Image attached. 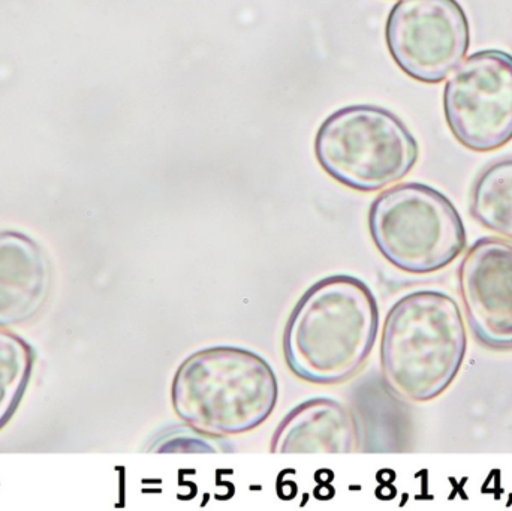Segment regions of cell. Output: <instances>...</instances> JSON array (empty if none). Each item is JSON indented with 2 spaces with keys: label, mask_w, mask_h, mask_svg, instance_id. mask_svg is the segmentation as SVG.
<instances>
[{
  "label": "cell",
  "mask_w": 512,
  "mask_h": 511,
  "mask_svg": "<svg viewBox=\"0 0 512 511\" xmlns=\"http://www.w3.org/2000/svg\"><path fill=\"white\" fill-rule=\"evenodd\" d=\"M471 215L487 230L512 240V159L490 165L478 177Z\"/></svg>",
  "instance_id": "8fae6325"
},
{
  "label": "cell",
  "mask_w": 512,
  "mask_h": 511,
  "mask_svg": "<svg viewBox=\"0 0 512 511\" xmlns=\"http://www.w3.org/2000/svg\"><path fill=\"white\" fill-rule=\"evenodd\" d=\"M459 291L477 341L492 350H512V243L477 240L460 264Z\"/></svg>",
  "instance_id": "ba28073f"
},
{
  "label": "cell",
  "mask_w": 512,
  "mask_h": 511,
  "mask_svg": "<svg viewBox=\"0 0 512 511\" xmlns=\"http://www.w3.org/2000/svg\"><path fill=\"white\" fill-rule=\"evenodd\" d=\"M360 429L349 408L313 398L289 411L274 431L273 455H349L358 452Z\"/></svg>",
  "instance_id": "9c48e42d"
},
{
  "label": "cell",
  "mask_w": 512,
  "mask_h": 511,
  "mask_svg": "<svg viewBox=\"0 0 512 511\" xmlns=\"http://www.w3.org/2000/svg\"><path fill=\"white\" fill-rule=\"evenodd\" d=\"M444 111L456 140L474 152H493L512 140V56L484 50L453 71Z\"/></svg>",
  "instance_id": "8992f818"
},
{
  "label": "cell",
  "mask_w": 512,
  "mask_h": 511,
  "mask_svg": "<svg viewBox=\"0 0 512 511\" xmlns=\"http://www.w3.org/2000/svg\"><path fill=\"white\" fill-rule=\"evenodd\" d=\"M387 45L400 69L421 83L444 81L469 50V23L457 0H400L388 15Z\"/></svg>",
  "instance_id": "52a82bcc"
},
{
  "label": "cell",
  "mask_w": 512,
  "mask_h": 511,
  "mask_svg": "<svg viewBox=\"0 0 512 511\" xmlns=\"http://www.w3.org/2000/svg\"><path fill=\"white\" fill-rule=\"evenodd\" d=\"M33 365L32 347L15 333L0 329V429L17 411L29 386Z\"/></svg>",
  "instance_id": "7c38bea8"
},
{
  "label": "cell",
  "mask_w": 512,
  "mask_h": 511,
  "mask_svg": "<svg viewBox=\"0 0 512 511\" xmlns=\"http://www.w3.org/2000/svg\"><path fill=\"white\" fill-rule=\"evenodd\" d=\"M50 290V261L41 245L21 231L0 230V327L35 318Z\"/></svg>",
  "instance_id": "30bf717a"
},
{
  "label": "cell",
  "mask_w": 512,
  "mask_h": 511,
  "mask_svg": "<svg viewBox=\"0 0 512 511\" xmlns=\"http://www.w3.org/2000/svg\"><path fill=\"white\" fill-rule=\"evenodd\" d=\"M369 231L379 254L411 275L439 272L466 248L456 207L423 183H403L378 195L370 206Z\"/></svg>",
  "instance_id": "5b68a950"
},
{
  "label": "cell",
  "mask_w": 512,
  "mask_h": 511,
  "mask_svg": "<svg viewBox=\"0 0 512 511\" xmlns=\"http://www.w3.org/2000/svg\"><path fill=\"white\" fill-rule=\"evenodd\" d=\"M279 381L267 360L248 348L218 345L183 360L171 384L174 413L207 437L246 434L273 414Z\"/></svg>",
  "instance_id": "3957f363"
},
{
  "label": "cell",
  "mask_w": 512,
  "mask_h": 511,
  "mask_svg": "<svg viewBox=\"0 0 512 511\" xmlns=\"http://www.w3.org/2000/svg\"><path fill=\"white\" fill-rule=\"evenodd\" d=\"M322 170L346 188L378 192L405 179L418 161V143L387 108L349 105L334 111L316 132Z\"/></svg>",
  "instance_id": "277c9868"
},
{
  "label": "cell",
  "mask_w": 512,
  "mask_h": 511,
  "mask_svg": "<svg viewBox=\"0 0 512 511\" xmlns=\"http://www.w3.org/2000/svg\"><path fill=\"white\" fill-rule=\"evenodd\" d=\"M378 330V302L369 285L351 275L327 276L292 309L283 332V357L300 380L336 386L360 371Z\"/></svg>",
  "instance_id": "6da1fadb"
},
{
  "label": "cell",
  "mask_w": 512,
  "mask_h": 511,
  "mask_svg": "<svg viewBox=\"0 0 512 511\" xmlns=\"http://www.w3.org/2000/svg\"><path fill=\"white\" fill-rule=\"evenodd\" d=\"M468 350L465 320L456 300L421 290L397 300L382 327L381 371L391 393L430 402L453 384Z\"/></svg>",
  "instance_id": "7a4b0ae2"
}]
</instances>
